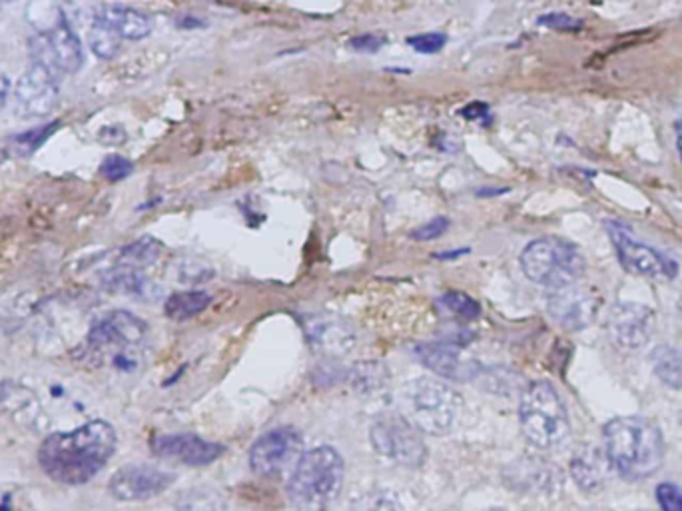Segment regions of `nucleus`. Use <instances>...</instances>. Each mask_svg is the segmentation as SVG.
Returning a JSON list of instances; mask_svg holds the SVG:
<instances>
[{"instance_id":"nucleus-29","label":"nucleus","mask_w":682,"mask_h":511,"mask_svg":"<svg viewBox=\"0 0 682 511\" xmlns=\"http://www.w3.org/2000/svg\"><path fill=\"white\" fill-rule=\"evenodd\" d=\"M98 173L106 180H111V182H120L124 178H128V176L134 173V164L128 160V158H124V156H118V154H111V156H106L104 158L103 164H101V168H98Z\"/></svg>"},{"instance_id":"nucleus-20","label":"nucleus","mask_w":682,"mask_h":511,"mask_svg":"<svg viewBox=\"0 0 682 511\" xmlns=\"http://www.w3.org/2000/svg\"><path fill=\"white\" fill-rule=\"evenodd\" d=\"M104 284L108 290L128 294V296L150 298L154 292L153 282L144 277L140 270L120 267V264L106 274Z\"/></svg>"},{"instance_id":"nucleus-22","label":"nucleus","mask_w":682,"mask_h":511,"mask_svg":"<svg viewBox=\"0 0 682 511\" xmlns=\"http://www.w3.org/2000/svg\"><path fill=\"white\" fill-rule=\"evenodd\" d=\"M210 304V296L206 292H176L172 296L166 300L164 304V314L174 320V322H183L190 317L202 314L206 307Z\"/></svg>"},{"instance_id":"nucleus-30","label":"nucleus","mask_w":682,"mask_h":511,"mask_svg":"<svg viewBox=\"0 0 682 511\" xmlns=\"http://www.w3.org/2000/svg\"><path fill=\"white\" fill-rule=\"evenodd\" d=\"M408 44L421 54H436L448 44V36L443 32H426L418 36H409Z\"/></svg>"},{"instance_id":"nucleus-16","label":"nucleus","mask_w":682,"mask_h":511,"mask_svg":"<svg viewBox=\"0 0 682 511\" xmlns=\"http://www.w3.org/2000/svg\"><path fill=\"white\" fill-rule=\"evenodd\" d=\"M153 451L162 460L180 461L186 466H208L224 453V446L202 440L196 434L156 436Z\"/></svg>"},{"instance_id":"nucleus-32","label":"nucleus","mask_w":682,"mask_h":511,"mask_svg":"<svg viewBox=\"0 0 682 511\" xmlns=\"http://www.w3.org/2000/svg\"><path fill=\"white\" fill-rule=\"evenodd\" d=\"M539 24L553 29V31H577V29H580V21L573 19L569 14H563V12H553V14L541 17Z\"/></svg>"},{"instance_id":"nucleus-42","label":"nucleus","mask_w":682,"mask_h":511,"mask_svg":"<svg viewBox=\"0 0 682 511\" xmlns=\"http://www.w3.org/2000/svg\"><path fill=\"white\" fill-rule=\"evenodd\" d=\"M634 511H649V510H634Z\"/></svg>"},{"instance_id":"nucleus-25","label":"nucleus","mask_w":682,"mask_h":511,"mask_svg":"<svg viewBox=\"0 0 682 511\" xmlns=\"http://www.w3.org/2000/svg\"><path fill=\"white\" fill-rule=\"evenodd\" d=\"M178 511H228V505L220 491L196 488L178 501Z\"/></svg>"},{"instance_id":"nucleus-21","label":"nucleus","mask_w":682,"mask_h":511,"mask_svg":"<svg viewBox=\"0 0 682 511\" xmlns=\"http://www.w3.org/2000/svg\"><path fill=\"white\" fill-rule=\"evenodd\" d=\"M652 372L664 386L682 389V350L672 346H657L651 354Z\"/></svg>"},{"instance_id":"nucleus-28","label":"nucleus","mask_w":682,"mask_h":511,"mask_svg":"<svg viewBox=\"0 0 682 511\" xmlns=\"http://www.w3.org/2000/svg\"><path fill=\"white\" fill-rule=\"evenodd\" d=\"M441 306L449 310L453 316L463 317V320H475L481 314L478 302L461 292H448L441 298Z\"/></svg>"},{"instance_id":"nucleus-36","label":"nucleus","mask_w":682,"mask_h":511,"mask_svg":"<svg viewBox=\"0 0 682 511\" xmlns=\"http://www.w3.org/2000/svg\"><path fill=\"white\" fill-rule=\"evenodd\" d=\"M487 114V104L473 103L469 104L468 108H463V116L469 121H475L479 116H485Z\"/></svg>"},{"instance_id":"nucleus-8","label":"nucleus","mask_w":682,"mask_h":511,"mask_svg":"<svg viewBox=\"0 0 682 511\" xmlns=\"http://www.w3.org/2000/svg\"><path fill=\"white\" fill-rule=\"evenodd\" d=\"M371 446L379 456L406 468H419L428 460V448L418 428L406 416H384L371 426Z\"/></svg>"},{"instance_id":"nucleus-11","label":"nucleus","mask_w":682,"mask_h":511,"mask_svg":"<svg viewBox=\"0 0 682 511\" xmlns=\"http://www.w3.org/2000/svg\"><path fill=\"white\" fill-rule=\"evenodd\" d=\"M302 436L294 428H275L255 440L250 451V466L262 478H280L296 468L304 456Z\"/></svg>"},{"instance_id":"nucleus-34","label":"nucleus","mask_w":682,"mask_h":511,"mask_svg":"<svg viewBox=\"0 0 682 511\" xmlns=\"http://www.w3.org/2000/svg\"><path fill=\"white\" fill-rule=\"evenodd\" d=\"M0 511H39L32 501L27 500L19 490L7 491L0 496Z\"/></svg>"},{"instance_id":"nucleus-13","label":"nucleus","mask_w":682,"mask_h":511,"mask_svg":"<svg viewBox=\"0 0 682 511\" xmlns=\"http://www.w3.org/2000/svg\"><path fill=\"white\" fill-rule=\"evenodd\" d=\"M172 483L174 476L170 471L146 466V463H133V466H124L114 473L108 483V490L116 500L144 501L160 496Z\"/></svg>"},{"instance_id":"nucleus-38","label":"nucleus","mask_w":682,"mask_h":511,"mask_svg":"<svg viewBox=\"0 0 682 511\" xmlns=\"http://www.w3.org/2000/svg\"><path fill=\"white\" fill-rule=\"evenodd\" d=\"M674 136H676V150H679L682 160V118H679L674 124Z\"/></svg>"},{"instance_id":"nucleus-41","label":"nucleus","mask_w":682,"mask_h":511,"mask_svg":"<svg viewBox=\"0 0 682 511\" xmlns=\"http://www.w3.org/2000/svg\"><path fill=\"white\" fill-rule=\"evenodd\" d=\"M2 2H11V0H0V4H2Z\"/></svg>"},{"instance_id":"nucleus-33","label":"nucleus","mask_w":682,"mask_h":511,"mask_svg":"<svg viewBox=\"0 0 682 511\" xmlns=\"http://www.w3.org/2000/svg\"><path fill=\"white\" fill-rule=\"evenodd\" d=\"M449 228L448 218H436L428 225L419 226L418 230H413V238L421 240V242H429V240H436L441 234H445Z\"/></svg>"},{"instance_id":"nucleus-27","label":"nucleus","mask_w":682,"mask_h":511,"mask_svg":"<svg viewBox=\"0 0 682 511\" xmlns=\"http://www.w3.org/2000/svg\"><path fill=\"white\" fill-rule=\"evenodd\" d=\"M352 511H403L394 491L371 490L354 500Z\"/></svg>"},{"instance_id":"nucleus-3","label":"nucleus","mask_w":682,"mask_h":511,"mask_svg":"<svg viewBox=\"0 0 682 511\" xmlns=\"http://www.w3.org/2000/svg\"><path fill=\"white\" fill-rule=\"evenodd\" d=\"M342 486V456L329 446H319L300 458L287 491L300 510L324 511L337 500Z\"/></svg>"},{"instance_id":"nucleus-18","label":"nucleus","mask_w":682,"mask_h":511,"mask_svg":"<svg viewBox=\"0 0 682 511\" xmlns=\"http://www.w3.org/2000/svg\"><path fill=\"white\" fill-rule=\"evenodd\" d=\"M94 21L103 22L126 41H143L153 32V21L143 12L128 7H103Z\"/></svg>"},{"instance_id":"nucleus-35","label":"nucleus","mask_w":682,"mask_h":511,"mask_svg":"<svg viewBox=\"0 0 682 511\" xmlns=\"http://www.w3.org/2000/svg\"><path fill=\"white\" fill-rule=\"evenodd\" d=\"M386 42L387 39L384 34L366 32V34H359L356 39H352V41H349V46L357 52H377Z\"/></svg>"},{"instance_id":"nucleus-40","label":"nucleus","mask_w":682,"mask_h":511,"mask_svg":"<svg viewBox=\"0 0 682 511\" xmlns=\"http://www.w3.org/2000/svg\"><path fill=\"white\" fill-rule=\"evenodd\" d=\"M4 158H7V154L2 153V150H0V163H2V160H4Z\"/></svg>"},{"instance_id":"nucleus-5","label":"nucleus","mask_w":682,"mask_h":511,"mask_svg":"<svg viewBox=\"0 0 682 511\" xmlns=\"http://www.w3.org/2000/svg\"><path fill=\"white\" fill-rule=\"evenodd\" d=\"M401 408L406 418L431 436L448 434L461 414V396L438 379H411L403 388Z\"/></svg>"},{"instance_id":"nucleus-31","label":"nucleus","mask_w":682,"mask_h":511,"mask_svg":"<svg viewBox=\"0 0 682 511\" xmlns=\"http://www.w3.org/2000/svg\"><path fill=\"white\" fill-rule=\"evenodd\" d=\"M657 501H659L662 511H682L681 486H676V483H672V481L659 483V488H657Z\"/></svg>"},{"instance_id":"nucleus-2","label":"nucleus","mask_w":682,"mask_h":511,"mask_svg":"<svg viewBox=\"0 0 682 511\" xmlns=\"http://www.w3.org/2000/svg\"><path fill=\"white\" fill-rule=\"evenodd\" d=\"M602 438L607 460L625 480H647L661 470L667 448L661 430L651 419L642 416L611 419L602 428Z\"/></svg>"},{"instance_id":"nucleus-39","label":"nucleus","mask_w":682,"mask_h":511,"mask_svg":"<svg viewBox=\"0 0 682 511\" xmlns=\"http://www.w3.org/2000/svg\"><path fill=\"white\" fill-rule=\"evenodd\" d=\"M202 24H204V22H200V21H183V22H180V27H183V29H188V27H202Z\"/></svg>"},{"instance_id":"nucleus-24","label":"nucleus","mask_w":682,"mask_h":511,"mask_svg":"<svg viewBox=\"0 0 682 511\" xmlns=\"http://www.w3.org/2000/svg\"><path fill=\"white\" fill-rule=\"evenodd\" d=\"M59 126H61V123L54 121V123L42 124V126L27 131V133L12 136L11 143L14 153L19 154L21 158H29V156H32L41 148L42 144L51 138L52 134L56 133Z\"/></svg>"},{"instance_id":"nucleus-26","label":"nucleus","mask_w":682,"mask_h":511,"mask_svg":"<svg viewBox=\"0 0 682 511\" xmlns=\"http://www.w3.org/2000/svg\"><path fill=\"white\" fill-rule=\"evenodd\" d=\"M88 41H91L92 52H94L96 56H101V59H114L116 52L120 51V41H123V39H120L113 29H108L106 24H103V22L94 21L92 22Z\"/></svg>"},{"instance_id":"nucleus-1","label":"nucleus","mask_w":682,"mask_h":511,"mask_svg":"<svg viewBox=\"0 0 682 511\" xmlns=\"http://www.w3.org/2000/svg\"><path fill=\"white\" fill-rule=\"evenodd\" d=\"M116 451V431L108 421L94 419L72 431L51 434L39 450L41 468L51 480L82 486L104 470Z\"/></svg>"},{"instance_id":"nucleus-19","label":"nucleus","mask_w":682,"mask_h":511,"mask_svg":"<svg viewBox=\"0 0 682 511\" xmlns=\"http://www.w3.org/2000/svg\"><path fill=\"white\" fill-rule=\"evenodd\" d=\"M611 468V463L607 460V456H602L592 448L580 450L573 460H570V476L577 481L580 490L587 493L602 490L607 483V471Z\"/></svg>"},{"instance_id":"nucleus-6","label":"nucleus","mask_w":682,"mask_h":511,"mask_svg":"<svg viewBox=\"0 0 682 511\" xmlns=\"http://www.w3.org/2000/svg\"><path fill=\"white\" fill-rule=\"evenodd\" d=\"M521 268L531 282L555 290L583 277L585 258L577 246L563 238H539L523 250Z\"/></svg>"},{"instance_id":"nucleus-23","label":"nucleus","mask_w":682,"mask_h":511,"mask_svg":"<svg viewBox=\"0 0 682 511\" xmlns=\"http://www.w3.org/2000/svg\"><path fill=\"white\" fill-rule=\"evenodd\" d=\"M160 250H162V244L156 242L154 238H140L134 244L124 248L123 254L118 258V264L143 270V268L150 267L158 260Z\"/></svg>"},{"instance_id":"nucleus-15","label":"nucleus","mask_w":682,"mask_h":511,"mask_svg":"<svg viewBox=\"0 0 682 511\" xmlns=\"http://www.w3.org/2000/svg\"><path fill=\"white\" fill-rule=\"evenodd\" d=\"M651 327V307L634 302L615 304L607 317V332L612 344L625 352L641 350L649 342Z\"/></svg>"},{"instance_id":"nucleus-14","label":"nucleus","mask_w":682,"mask_h":511,"mask_svg":"<svg viewBox=\"0 0 682 511\" xmlns=\"http://www.w3.org/2000/svg\"><path fill=\"white\" fill-rule=\"evenodd\" d=\"M599 306H601L599 296H595L587 288L577 286V282L550 290L549 314L559 326L570 332L591 326Z\"/></svg>"},{"instance_id":"nucleus-17","label":"nucleus","mask_w":682,"mask_h":511,"mask_svg":"<svg viewBox=\"0 0 682 511\" xmlns=\"http://www.w3.org/2000/svg\"><path fill=\"white\" fill-rule=\"evenodd\" d=\"M418 358L423 366L436 372L441 378L453 382H465L475 378L479 364L475 359L465 358L463 352L449 346V344H423L418 348Z\"/></svg>"},{"instance_id":"nucleus-4","label":"nucleus","mask_w":682,"mask_h":511,"mask_svg":"<svg viewBox=\"0 0 682 511\" xmlns=\"http://www.w3.org/2000/svg\"><path fill=\"white\" fill-rule=\"evenodd\" d=\"M521 431L541 450H553L569 438L570 424L557 389L547 382L531 384L520 406Z\"/></svg>"},{"instance_id":"nucleus-37","label":"nucleus","mask_w":682,"mask_h":511,"mask_svg":"<svg viewBox=\"0 0 682 511\" xmlns=\"http://www.w3.org/2000/svg\"><path fill=\"white\" fill-rule=\"evenodd\" d=\"M11 81L0 72V108H4V104L11 98Z\"/></svg>"},{"instance_id":"nucleus-10","label":"nucleus","mask_w":682,"mask_h":511,"mask_svg":"<svg viewBox=\"0 0 682 511\" xmlns=\"http://www.w3.org/2000/svg\"><path fill=\"white\" fill-rule=\"evenodd\" d=\"M59 101H61L59 76L36 62H32L31 69L22 74L12 91L14 113L24 121L46 118L49 114L54 113Z\"/></svg>"},{"instance_id":"nucleus-12","label":"nucleus","mask_w":682,"mask_h":511,"mask_svg":"<svg viewBox=\"0 0 682 511\" xmlns=\"http://www.w3.org/2000/svg\"><path fill=\"white\" fill-rule=\"evenodd\" d=\"M607 230L619 255V262L627 272L654 280H671L676 277V264L671 258L637 240L625 226L611 222Z\"/></svg>"},{"instance_id":"nucleus-7","label":"nucleus","mask_w":682,"mask_h":511,"mask_svg":"<svg viewBox=\"0 0 682 511\" xmlns=\"http://www.w3.org/2000/svg\"><path fill=\"white\" fill-rule=\"evenodd\" d=\"M146 324L130 312H113L103 317L88 334V348L92 354L111 356L116 368H134V352L143 346Z\"/></svg>"},{"instance_id":"nucleus-9","label":"nucleus","mask_w":682,"mask_h":511,"mask_svg":"<svg viewBox=\"0 0 682 511\" xmlns=\"http://www.w3.org/2000/svg\"><path fill=\"white\" fill-rule=\"evenodd\" d=\"M29 46L32 61L49 69L56 76L74 74L81 71L84 64L81 39L66 21L59 22L51 31L34 34Z\"/></svg>"}]
</instances>
